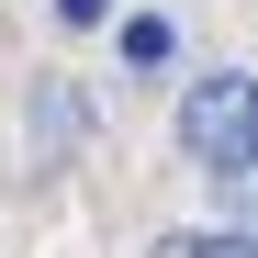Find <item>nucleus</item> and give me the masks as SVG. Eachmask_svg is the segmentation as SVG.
<instances>
[{"label":"nucleus","instance_id":"1","mask_svg":"<svg viewBox=\"0 0 258 258\" xmlns=\"http://www.w3.org/2000/svg\"><path fill=\"white\" fill-rule=\"evenodd\" d=\"M247 146H258V68H202L180 90V157L202 180H236Z\"/></svg>","mask_w":258,"mask_h":258},{"label":"nucleus","instance_id":"2","mask_svg":"<svg viewBox=\"0 0 258 258\" xmlns=\"http://www.w3.org/2000/svg\"><path fill=\"white\" fill-rule=\"evenodd\" d=\"M146 258H258V225H168Z\"/></svg>","mask_w":258,"mask_h":258},{"label":"nucleus","instance_id":"3","mask_svg":"<svg viewBox=\"0 0 258 258\" xmlns=\"http://www.w3.org/2000/svg\"><path fill=\"white\" fill-rule=\"evenodd\" d=\"M34 135H45V157L90 146V101H68V90H34Z\"/></svg>","mask_w":258,"mask_h":258},{"label":"nucleus","instance_id":"4","mask_svg":"<svg viewBox=\"0 0 258 258\" xmlns=\"http://www.w3.org/2000/svg\"><path fill=\"white\" fill-rule=\"evenodd\" d=\"M123 56H135V68H168V56H180V34H168L157 12H135V23H123Z\"/></svg>","mask_w":258,"mask_h":258},{"label":"nucleus","instance_id":"5","mask_svg":"<svg viewBox=\"0 0 258 258\" xmlns=\"http://www.w3.org/2000/svg\"><path fill=\"white\" fill-rule=\"evenodd\" d=\"M112 12V0H56V23H101Z\"/></svg>","mask_w":258,"mask_h":258},{"label":"nucleus","instance_id":"6","mask_svg":"<svg viewBox=\"0 0 258 258\" xmlns=\"http://www.w3.org/2000/svg\"><path fill=\"white\" fill-rule=\"evenodd\" d=\"M225 191H236V202H247V191H258V146H247V168H236V180H225Z\"/></svg>","mask_w":258,"mask_h":258},{"label":"nucleus","instance_id":"7","mask_svg":"<svg viewBox=\"0 0 258 258\" xmlns=\"http://www.w3.org/2000/svg\"><path fill=\"white\" fill-rule=\"evenodd\" d=\"M236 225H258V191H247V202H236Z\"/></svg>","mask_w":258,"mask_h":258}]
</instances>
